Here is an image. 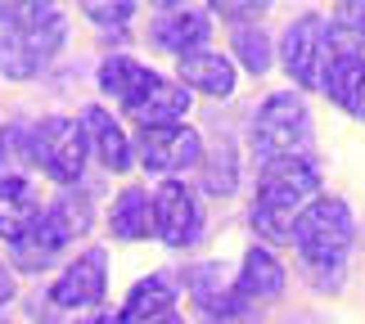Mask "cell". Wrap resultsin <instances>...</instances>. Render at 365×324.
Wrapping results in <instances>:
<instances>
[{"instance_id":"9a60e30c","label":"cell","mask_w":365,"mask_h":324,"mask_svg":"<svg viewBox=\"0 0 365 324\" xmlns=\"http://www.w3.org/2000/svg\"><path fill=\"white\" fill-rule=\"evenodd\" d=\"M81 131H86V145L91 153L100 158V167H108V172H126L131 167V140H126V131L113 122V113L104 108H86V117H81Z\"/></svg>"},{"instance_id":"8992f818","label":"cell","mask_w":365,"mask_h":324,"mask_svg":"<svg viewBox=\"0 0 365 324\" xmlns=\"http://www.w3.org/2000/svg\"><path fill=\"white\" fill-rule=\"evenodd\" d=\"M86 131L73 117H46L32 131V158L46 176H54L59 185H77L81 167H86Z\"/></svg>"},{"instance_id":"5b68a950","label":"cell","mask_w":365,"mask_h":324,"mask_svg":"<svg viewBox=\"0 0 365 324\" xmlns=\"http://www.w3.org/2000/svg\"><path fill=\"white\" fill-rule=\"evenodd\" d=\"M316 185H320V176L307 158H266L252 207H266V212H279V216H298L316 199Z\"/></svg>"},{"instance_id":"cb8c5ba5","label":"cell","mask_w":365,"mask_h":324,"mask_svg":"<svg viewBox=\"0 0 365 324\" xmlns=\"http://www.w3.org/2000/svg\"><path fill=\"white\" fill-rule=\"evenodd\" d=\"M235 185H240L235 149H230V145H221L212 158H207V167H203V189L212 194V199H226V194H235Z\"/></svg>"},{"instance_id":"44dd1931","label":"cell","mask_w":365,"mask_h":324,"mask_svg":"<svg viewBox=\"0 0 365 324\" xmlns=\"http://www.w3.org/2000/svg\"><path fill=\"white\" fill-rule=\"evenodd\" d=\"M185 113H190V90L176 86V81H158L153 95L131 113V117L145 126V131H153V126H180Z\"/></svg>"},{"instance_id":"1f68e13d","label":"cell","mask_w":365,"mask_h":324,"mask_svg":"<svg viewBox=\"0 0 365 324\" xmlns=\"http://www.w3.org/2000/svg\"><path fill=\"white\" fill-rule=\"evenodd\" d=\"M293 324H320L316 315H298V320H293Z\"/></svg>"},{"instance_id":"ac0fdd59","label":"cell","mask_w":365,"mask_h":324,"mask_svg":"<svg viewBox=\"0 0 365 324\" xmlns=\"http://www.w3.org/2000/svg\"><path fill=\"white\" fill-rule=\"evenodd\" d=\"M41 207L27 189V180H0V239L5 244H19V239L41 221Z\"/></svg>"},{"instance_id":"ba28073f","label":"cell","mask_w":365,"mask_h":324,"mask_svg":"<svg viewBox=\"0 0 365 324\" xmlns=\"http://www.w3.org/2000/svg\"><path fill=\"white\" fill-rule=\"evenodd\" d=\"M140 162L158 176L190 172V167L203 162V140L185 122L180 126H153V131H140Z\"/></svg>"},{"instance_id":"4dcf8cb0","label":"cell","mask_w":365,"mask_h":324,"mask_svg":"<svg viewBox=\"0 0 365 324\" xmlns=\"http://www.w3.org/2000/svg\"><path fill=\"white\" fill-rule=\"evenodd\" d=\"M81 324H118L113 315H91V320H81Z\"/></svg>"},{"instance_id":"4316f807","label":"cell","mask_w":365,"mask_h":324,"mask_svg":"<svg viewBox=\"0 0 365 324\" xmlns=\"http://www.w3.org/2000/svg\"><path fill=\"white\" fill-rule=\"evenodd\" d=\"M339 23H343V32L352 36V46L361 50L365 46V5H343L339 9Z\"/></svg>"},{"instance_id":"8fae6325","label":"cell","mask_w":365,"mask_h":324,"mask_svg":"<svg viewBox=\"0 0 365 324\" xmlns=\"http://www.w3.org/2000/svg\"><path fill=\"white\" fill-rule=\"evenodd\" d=\"M334 46H339V36H334ZM320 90H325L343 113H352V117L365 122V54L356 46H339L334 59H329V73H325V86Z\"/></svg>"},{"instance_id":"e0dca14e","label":"cell","mask_w":365,"mask_h":324,"mask_svg":"<svg viewBox=\"0 0 365 324\" xmlns=\"http://www.w3.org/2000/svg\"><path fill=\"white\" fill-rule=\"evenodd\" d=\"M172 302H176V279L167 271H158V275L140 279V284L126 293L118 324H149V320H158V315L172 311Z\"/></svg>"},{"instance_id":"83f0119b","label":"cell","mask_w":365,"mask_h":324,"mask_svg":"<svg viewBox=\"0 0 365 324\" xmlns=\"http://www.w3.org/2000/svg\"><path fill=\"white\" fill-rule=\"evenodd\" d=\"M14 293H19V279H14V266H5V257H0V306L14 302Z\"/></svg>"},{"instance_id":"7c38bea8","label":"cell","mask_w":365,"mask_h":324,"mask_svg":"<svg viewBox=\"0 0 365 324\" xmlns=\"http://www.w3.org/2000/svg\"><path fill=\"white\" fill-rule=\"evenodd\" d=\"M158 81H163V77L153 73V68L126 59V54H113V59L100 63V90L108 95V100H118L126 113H135L140 104H145Z\"/></svg>"},{"instance_id":"30bf717a","label":"cell","mask_w":365,"mask_h":324,"mask_svg":"<svg viewBox=\"0 0 365 324\" xmlns=\"http://www.w3.org/2000/svg\"><path fill=\"white\" fill-rule=\"evenodd\" d=\"M153 46L158 50H172V54H194L203 50V41L212 36V19H207V9L199 5H163L153 14V27H149Z\"/></svg>"},{"instance_id":"6da1fadb","label":"cell","mask_w":365,"mask_h":324,"mask_svg":"<svg viewBox=\"0 0 365 324\" xmlns=\"http://www.w3.org/2000/svg\"><path fill=\"white\" fill-rule=\"evenodd\" d=\"M293 248L316 288H343L347 248H352V207L343 199H312L293 221Z\"/></svg>"},{"instance_id":"9c48e42d","label":"cell","mask_w":365,"mask_h":324,"mask_svg":"<svg viewBox=\"0 0 365 324\" xmlns=\"http://www.w3.org/2000/svg\"><path fill=\"white\" fill-rule=\"evenodd\" d=\"M104 293H108V252L91 248L50 284V302L63 311H86V306L104 302Z\"/></svg>"},{"instance_id":"484cf974","label":"cell","mask_w":365,"mask_h":324,"mask_svg":"<svg viewBox=\"0 0 365 324\" xmlns=\"http://www.w3.org/2000/svg\"><path fill=\"white\" fill-rule=\"evenodd\" d=\"M86 19L108 27V32H122V27L135 19V5H86Z\"/></svg>"},{"instance_id":"277c9868","label":"cell","mask_w":365,"mask_h":324,"mask_svg":"<svg viewBox=\"0 0 365 324\" xmlns=\"http://www.w3.org/2000/svg\"><path fill=\"white\" fill-rule=\"evenodd\" d=\"M334 50H339V46H334V32L325 27V19H320V14H302L298 23L284 27L279 63H284V73L298 81L302 90H320V86H325Z\"/></svg>"},{"instance_id":"f546056e","label":"cell","mask_w":365,"mask_h":324,"mask_svg":"<svg viewBox=\"0 0 365 324\" xmlns=\"http://www.w3.org/2000/svg\"><path fill=\"white\" fill-rule=\"evenodd\" d=\"M149 324H185V320H180L176 311H167V315H158V320H149Z\"/></svg>"},{"instance_id":"3957f363","label":"cell","mask_w":365,"mask_h":324,"mask_svg":"<svg viewBox=\"0 0 365 324\" xmlns=\"http://www.w3.org/2000/svg\"><path fill=\"white\" fill-rule=\"evenodd\" d=\"M252 140L266 158H302V149L312 145V108L302 95L275 90L266 95V104L252 117Z\"/></svg>"},{"instance_id":"52a82bcc","label":"cell","mask_w":365,"mask_h":324,"mask_svg":"<svg viewBox=\"0 0 365 324\" xmlns=\"http://www.w3.org/2000/svg\"><path fill=\"white\" fill-rule=\"evenodd\" d=\"M153 234H158L167 248L199 244L203 207H199V199H194L190 185H180V180H163V185L153 189Z\"/></svg>"},{"instance_id":"5bb4252c","label":"cell","mask_w":365,"mask_h":324,"mask_svg":"<svg viewBox=\"0 0 365 324\" xmlns=\"http://www.w3.org/2000/svg\"><path fill=\"white\" fill-rule=\"evenodd\" d=\"M235 293L248 302H271L284 293V266L271 248H248L240 261V275H235Z\"/></svg>"},{"instance_id":"4fadbf2b","label":"cell","mask_w":365,"mask_h":324,"mask_svg":"<svg viewBox=\"0 0 365 324\" xmlns=\"http://www.w3.org/2000/svg\"><path fill=\"white\" fill-rule=\"evenodd\" d=\"M190 298H194V306H199L203 315H212V320H235L244 311V298L235 293V279H226V271L212 266V261H203V266L190 271Z\"/></svg>"},{"instance_id":"ffe728a7","label":"cell","mask_w":365,"mask_h":324,"mask_svg":"<svg viewBox=\"0 0 365 324\" xmlns=\"http://www.w3.org/2000/svg\"><path fill=\"white\" fill-rule=\"evenodd\" d=\"M9 252H14V266L19 271H46V266L63 252V234L54 230V221L41 212V221L27 230L19 244H9Z\"/></svg>"},{"instance_id":"d6a6232c","label":"cell","mask_w":365,"mask_h":324,"mask_svg":"<svg viewBox=\"0 0 365 324\" xmlns=\"http://www.w3.org/2000/svg\"><path fill=\"white\" fill-rule=\"evenodd\" d=\"M0 324H5V320H0Z\"/></svg>"},{"instance_id":"603a6c76","label":"cell","mask_w":365,"mask_h":324,"mask_svg":"<svg viewBox=\"0 0 365 324\" xmlns=\"http://www.w3.org/2000/svg\"><path fill=\"white\" fill-rule=\"evenodd\" d=\"M46 216L54 221V230L63 234V244H73L77 234L91 230V199L86 194H63V199H54L46 207Z\"/></svg>"},{"instance_id":"7402d4cb","label":"cell","mask_w":365,"mask_h":324,"mask_svg":"<svg viewBox=\"0 0 365 324\" xmlns=\"http://www.w3.org/2000/svg\"><path fill=\"white\" fill-rule=\"evenodd\" d=\"M32 158V131L27 126H0V180H23Z\"/></svg>"},{"instance_id":"7a4b0ae2","label":"cell","mask_w":365,"mask_h":324,"mask_svg":"<svg viewBox=\"0 0 365 324\" xmlns=\"http://www.w3.org/2000/svg\"><path fill=\"white\" fill-rule=\"evenodd\" d=\"M68 19L54 5H19L9 27L0 32V77L32 81L63 50Z\"/></svg>"},{"instance_id":"d6986e66","label":"cell","mask_w":365,"mask_h":324,"mask_svg":"<svg viewBox=\"0 0 365 324\" xmlns=\"http://www.w3.org/2000/svg\"><path fill=\"white\" fill-rule=\"evenodd\" d=\"M108 230H113V239H122V244H135V239H149L153 230V199L145 189H122L113 199V212H108Z\"/></svg>"},{"instance_id":"d4e9b609","label":"cell","mask_w":365,"mask_h":324,"mask_svg":"<svg viewBox=\"0 0 365 324\" xmlns=\"http://www.w3.org/2000/svg\"><path fill=\"white\" fill-rule=\"evenodd\" d=\"M235 54H240V63L252 77H262L266 68H271V41H266V32H257V27H240V32H235Z\"/></svg>"},{"instance_id":"f1b7e54d","label":"cell","mask_w":365,"mask_h":324,"mask_svg":"<svg viewBox=\"0 0 365 324\" xmlns=\"http://www.w3.org/2000/svg\"><path fill=\"white\" fill-rule=\"evenodd\" d=\"M212 14H221V19H262V5H217Z\"/></svg>"},{"instance_id":"2e32d148","label":"cell","mask_w":365,"mask_h":324,"mask_svg":"<svg viewBox=\"0 0 365 324\" xmlns=\"http://www.w3.org/2000/svg\"><path fill=\"white\" fill-rule=\"evenodd\" d=\"M180 86H194L203 95H212V100H226V95H235V68L226 54L217 50H194L180 59Z\"/></svg>"}]
</instances>
